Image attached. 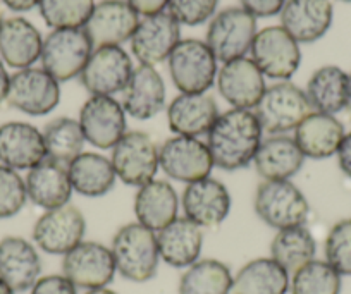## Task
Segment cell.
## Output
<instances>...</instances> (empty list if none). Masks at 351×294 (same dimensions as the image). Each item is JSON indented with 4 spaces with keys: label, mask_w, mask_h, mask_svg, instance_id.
I'll list each match as a JSON object with an SVG mask.
<instances>
[{
    "label": "cell",
    "mask_w": 351,
    "mask_h": 294,
    "mask_svg": "<svg viewBox=\"0 0 351 294\" xmlns=\"http://www.w3.org/2000/svg\"><path fill=\"white\" fill-rule=\"evenodd\" d=\"M110 162L117 179L133 188H141L154 181L158 167V147L150 134L130 131L112 148Z\"/></svg>",
    "instance_id": "cell-11"
},
{
    "label": "cell",
    "mask_w": 351,
    "mask_h": 294,
    "mask_svg": "<svg viewBox=\"0 0 351 294\" xmlns=\"http://www.w3.org/2000/svg\"><path fill=\"white\" fill-rule=\"evenodd\" d=\"M305 155L288 134H271L262 140L253 158L255 171L263 181H286L298 174Z\"/></svg>",
    "instance_id": "cell-26"
},
{
    "label": "cell",
    "mask_w": 351,
    "mask_h": 294,
    "mask_svg": "<svg viewBox=\"0 0 351 294\" xmlns=\"http://www.w3.org/2000/svg\"><path fill=\"white\" fill-rule=\"evenodd\" d=\"M40 14L52 29L83 28L95 9L93 0H42Z\"/></svg>",
    "instance_id": "cell-38"
},
{
    "label": "cell",
    "mask_w": 351,
    "mask_h": 294,
    "mask_svg": "<svg viewBox=\"0 0 351 294\" xmlns=\"http://www.w3.org/2000/svg\"><path fill=\"white\" fill-rule=\"evenodd\" d=\"M42 0H2V4L14 12H26L40 5Z\"/></svg>",
    "instance_id": "cell-46"
},
{
    "label": "cell",
    "mask_w": 351,
    "mask_h": 294,
    "mask_svg": "<svg viewBox=\"0 0 351 294\" xmlns=\"http://www.w3.org/2000/svg\"><path fill=\"white\" fill-rule=\"evenodd\" d=\"M158 167L167 177L190 184L208 177L215 165L200 138L174 134L158 147Z\"/></svg>",
    "instance_id": "cell-8"
},
{
    "label": "cell",
    "mask_w": 351,
    "mask_h": 294,
    "mask_svg": "<svg viewBox=\"0 0 351 294\" xmlns=\"http://www.w3.org/2000/svg\"><path fill=\"white\" fill-rule=\"evenodd\" d=\"M28 201L25 179L18 171L0 164V219H11L25 208Z\"/></svg>",
    "instance_id": "cell-40"
},
{
    "label": "cell",
    "mask_w": 351,
    "mask_h": 294,
    "mask_svg": "<svg viewBox=\"0 0 351 294\" xmlns=\"http://www.w3.org/2000/svg\"><path fill=\"white\" fill-rule=\"evenodd\" d=\"M5 21V18H4V11H2V8H0V26H2V23Z\"/></svg>",
    "instance_id": "cell-51"
},
{
    "label": "cell",
    "mask_w": 351,
    "mask_h": 294,
    "mask_svg": "<svg viewBox=\"0 0 351 294\" xmlns=\"http://www.w3.org/2000/svg\"><path fill=\"white\" fill-rule=\"evenodd\" d=\"M346 130L336 116L312 112L295 130V141L305 158L324 160L337 154Z\"/></svg>",
    "instance_id": "cell-29"
},
{
    "label": "cell",
    "mask_w": 351,
    "mask_h": 294,
    "mask_svg": "<svg viewBox=\"0 0 351 294\" xmlns=\"http://www.w3.org/2000/svg\"><path fill=\"white\" fill-rule=\"evenodd\" d=\"M32 294H77V287L64 273L40 277L32 287Z\"/></svg>",
    "instance_id": "cell-42"
},
{
    "label": "cell",
    "mask_w": 351,
    "mask_h": 294,
    "mask_svg": "<svg viewBox=\"0 0 351 294\" xmlns=\"http://www.w3.org/2000/svg\"><path fill=\"white\" fill-rule=\"evenodd\" d=\"M336 157L341 172H343L348 179H351V131H348V133L344 134Z\"/></svg>",
    "instance_id": "cell-45"
},
{
    "label": "cell",
    "mask_w": 351,
    "mask_h": 294,
    "mask_svg": "<svg viewBox=\"0 0 351 294\" xmlns=\"http://www.w3.org/2000/svg\"><path fill=\"white\" fill-rule=\"evenodd\" d=\"M317 243L305 225L281 229L271 243V258L276 260L289 275L315 258Z\"/></svg>",
    "instance_id": "cell-34"
},
{
    "label": "cell",
    "mask_w": 351,
    "mask_h": 294,
    "mask_svg": "<svg viewBox=\"0 0 351 294\" xmlns=\"http://www.w3.org/2000/svg\"><path fill=\"white\" fill-rule=\"evenodd\" d=\"M43 38L25 18H9L0 26V59L14 69L32 67L42 56Z\"/></svg>",
    "instance_id": "cell-30"
},
{
    "label": "cell",
    "mask_w": 351,
    "mask_h": 294,
    "mask_svg": "<svg viewBox=\"0 0 351 294\" xmlns=\"http://www.w3.org/2000/svg\"><path fill=\"white\" fill-rule=\"evenodd\" d=\"M181 42V25L167 11L140 19L131 38V52L143 66H157L169 59Z\"/></svg>",
    "instance_id": "cell-17"
},
{
    "label": "cell",
    "mask_w": 351,
    "mask_h": 294,
    "mask_svg": "<svg viewBox=\"0 0 351 294\" xmlns=\"http://www.w3.org/2000/svg\"><path fill=\"white\" fill-rule=\"evenodd\" d=\"M123 109L126 116L148 121L165 107V84L154 66L140 64L134 67L126 88L123 90Z\"/></svg>",
    "instance_id": "cell-22"
},
{
    "label": "cell",
    "mask_w": 351,
    "mask_h": 294,
    "mask_svg": "<svg viewBox=\"0 0 351 294\" xmlns=\"http://www.w3.org/2000/svg\"><path fill=\"white\" fill-rule=\"evenodd\" d=\"M180 196L171 182L154 179L138 188L134 196V215L138 224L158 232L178 219Z\"/></svg>",
    "instance_id": "cell-27"
},
{
    "label": "cell",
    "mask_w": 351,
    "mask_h": 294,
    "mask_svg": "<svg viewBox=\"0 0 351 294\" xmlns=\"http://www.w3.org/2000/svg\"><path fill=\"white\" fill-rule=\"evenodd\" d=\"M9 81H11V76H9L8 69H5L4 62L0 59V106L8 100V91H9Z\"/></svg>",
    "instance_id": "cell-47"
},
{
    "label": "cell",
    "mask_w": 351,
    "mask_h": 294,
    "mask_svg": "<svg viewBox=\"0 0 351 294\" xmlns=\"http://www.w3.org/2000/svg\"><path fill=\"white\" fill-rule=\"evenodd\" d=\"M253 208L260 221L276 231L305 225L310 214L306 196L291 179L260 182Z\"/></svg>",
    "instance_id": "cell-3"
},
{
    "label": "cell",
    "mask_w": 351,
    "mask_h": 294,
    "mask_svg": "<svg viewBox=\"0 0 351 294\" xmlns=\"http://www.w3.org/2000/svg\"><path fill=\"white\" fill-rule=\"evenodd\" d=\"M28 200L43 210L67 205L73 195L67 167L53 160H43L36 167L29 169L25 177Z\"/></svg>",
    "instance_id": "cell-28"
},
{
    "label": "cell",
    "mask_w": 351,
    "mask_h": 294,
    "mask_svg": "<svg viewBox=\"0 0 351 294\" xmlns=\"http://www.w3.org/2000/svg\"><path fill=\"white\" fill-rule=\"evenodd\" d=\"M160 260L174 269H188L200 260L204 229L186 217H178L157 232Z\"/></svg>",
    "instance_id": "cell-25"
},
{
    "label": "cell",
    "mask_w": 351,
    "mask_h": 294,
    "mask_svg": "<svg viewBox=\"0 0 351 294\" xmlns=\"http://www.w3.org/2000/svg\"><path fill=\"white\" fill-rule=\"evenodd\" d=\"M241 8L253 18H272L276 14H281L286 0H239Z\"/></svg>",
    "instance_id": "cell-43"
},
{
    "label": "cell",
    "mask_w": 351,
    "mask_h": 294,
    "mask_svg": "<svg viewBox=\"0 0 351 294\" xmlns=\"http://www.w3.org/2000/svg\"><path fill=\"white\" fill-rule=\"evenodd\" d=\"M93 45L83 28L52 29L42 47V69L57 81L80 76L92 56Z\"/></svg>",
    "instance_id": "cell-7"
},
{
    "label": "cell",
    "mask_w": 351,
    "mask_h": 294,
    "mask_svg": "<svg viewBox=\"0 0 351 294\" xmlns=\"http://www.w3.org/2000/svg\"><path fill=\"white\" fill-rule=\"evenodd\" d=\"M219 95L232 109L253 110L263 97L265 76L248 57L226 62L217 73Z\"/></svg>",
    "instance_id": "cell-18"
},
{
    "label": "cell",
    "mask_w": 351,
    "mask_h": 294,
    "mask_svg": "<svg viewBox=\"0 0 351 294\" xmlns=\"http://www.w3.org/2000/svg\"><path fill=\"white\" fill-rule=\"evenodd\" d=\"M341 2H351V0H341Z\"/></svg>",
    "instance_id": "cell-52"
},
{
    "label": "cell",
    "mask_w": 351,
    "mask_h": 294,
    "mask_svg": "<svg viewBox=\"0 0 351 294\" xmlns=\"http://www.w3.org/2000/svg\"><path fill=\"white\" fill-rule=\"evenodd\" d=\"M313 112L336 116L346 107L348 73L337 66H322L310 76L305 90Z\"/></svg>",
    "instance_id": "cell-33"
},
{
    "label": "cell",
    "mask_w": 351,
    "mask_h": 294,
    "mask_svg": "<svg viewBox=\"0 0 351 294\" xmlns=\"http://www.w3.org/2000/svg\"><path fill=\"white\" fill-rule=\"evenodd\" d=\"M262 134L253 110L231 109L217 117L205 143L215 167L231 172L252 164L263 140Z\"/></svg>",
    "instance_id": "cell-1"
},
{
    "label": "cell",
    "mask_w": 351,
    "mask_h": 294,
    "mask_svg": "<svg viewBox=\"0 0 351 294\" xmlns=\"http://www.w3.org/2000/svg\"><path fill=\"white\" fill-rule=\"evenodd\" d=\"M253 112L265 133L286 134L295 131L313 109L305 91L289 81H281L265 90Z\"/></svg>",
    "instance_id": "cell-4"
},
{
    "label": "cell",
    "mask_w": 351,
    "mask_h": 294,
    "mask_svg": "<svg viewBox=\"0 0 351 294\" xmlns=\"http://www.w3.org/2000/svg\"><path fill=\"white\" fill-rule=\"evenodd\" d=\"M12 109L40 117L52 112L60 102V86L56 77L42 67H26L14 73L9 81L8 100Z\"/></svg>",
    "instance_id": "cell-10"
},
{
    "label": "cell",
    "mask_w": 351,
    "mask_h": 294,
    "mask_svg": "<svg viewBox=\"0 0 351 294\" xmlns=\"http://www.w3.org/2000/svg\"><path fill=\"white\" fill-rule=\"evenodd\" d=\"M128 4L138 12V16H154L164 12L169 5V0H126Z\"/></svg>",
    "instance_id": "cell-44"
},
{
    "label": "cell",
    "mask_w": 351,
    "mask_h": 294,
    "mask_svg": "<svg viewBox=\"0 0 351 294\" xmlns=\"http://www.w3.org/2000/svg\"><path fill=\"white\" fill-rule=\"evenodd\" d=\"M281 26L298 43H313L329 32L334 18L330 0H286Z\"/></svg>",
    "instance_id": "cell-24"
},
{
    "label": "cell",
    "mask_w": 351,
    "mask_h": 294,
    "mask_svg": "<svg viewBox=\"0 0 351 294\" xmlns=\"http://www.w3.org/2000/svg\"><path fill=\"white\" fill-rule=\"evenodd\" d=\"M232 273L224 262L204 258L195 262L181 275L180 294H231Z\"/></svg>",
    "instance_id": "cell-35"
},
{
    "label": "cell",
    "mask_w": 351,
    "mask_h": 294,
    "mask_svg": "<svg viewBox=\"0 0 351 294\" xmlns=\"http://www.w3.org/2000/svg\"><path fill=\"white\" fill-rule=\"evenodd\" d=\"M80 126L86 143L99 150H112L128 133L126 112L114 97L92 95L80 110Z\"/></svg>",
    "instance_id": "cell-13"
},
{
    "label": "cell",
    "mask_w": 351,
    "mask_h": 294,
    "mask_svg": "<svg viewBox=\"0 0 351 294\" xmlns=\"http://www.w3.org/2000/svg\"><path fill=\"white\" fill-rule=\"evenodd\" d=\"M231 193L224 182L214 177H205L186 184L181 198L184 217L197 225L215 228L228 219L231 212Z\"/></svg>",
    "instance_id": "cell-19"
},
{
    "label": "cell",
    "mask_w": 351,
    "mask_h": 294,
    "mask_svg": "<svg viewBox=\"0 0 351 294\" xmlns=\"http://www.w3.org/2000/svg\"><path fill=\"white\" fill-rule=\"evenodd\" d=\"M252 60L263 76L288 81L302 64L300 43L282 26H267L256 33L252 43Z\"/></svg>",
    "instance_id": "cell-9"
},
{
    "label": "cell",
    "mask_w": 351,
    "mask_h": 294,
    "mask_svg": "<svg viewBox=\"0 0 351 294\" xmlns=\"http://www.w3.org/2000/svg\"><path fill=\"white\" fill-rule=\"evenodd\" d=\"M0 294H14V291H12L2 279H0Z\"/></svg>",
    "instance_id": "cell-50"
},
{
    "label": "cell",
    "mask_w": 351,
    "mask_h": 294,
    "mask_svg": "<svg viewBox=\"0 0 351 294\" xmlns=\"http://www.w3.org/2000/svg\"><path fill=\"white\" fill-rule=\"evenodd\" d=\"M110 252L116 270L131 282H147L157 273L160 263L157 232L138 222L123 225L116 232Z\"/></svg>",
    "instance_id": "cell-2"
},
{
    "label": "cell",
    "mask_w": 351,
    "mask_h": 294,
    "mask_svg": "<svg viewBox=\"0 0 351 294\" xmlns=\"http://www.w3.org/2000/svg\"><path fill=\"white\" fill-rule=\"evenodd\" d=\"M86 232V221L80 208L67 204L45 210L33 225V241L50 255H66L80 245Z\"/></svg>",
    "instance_id": "cell-12"
},
{
    "label": "cell",
    "mask_w": 351,
    "mask_h": 294,
    "mask_svg": "<svg viewBox=\"0 0 351 294\" xmlns=\"http://www.w3.org/2000/svg\"><path fill=\"white\" fill-rule=\"evenodd\" d=\"M256 19L243 8H228L212 18L205 43L217 62L241 59L256 36Z\"/></svg>",
    "instance_id": "cell-6"
},
{
    "label": "cell",
    "mask_w": 351,
    "mask_h": 294,
    "mask_svg": "<svg viewBox=\"0 0 351 294\" xmlns=\"http://www.w3.org/2000/svg\"><path fill=\"white\" fill-rule=\"evenodd\" d=\"M133 71V60L123 47H99L93 49L80 79L90 95L112 97L126 88Z\"/></svg>",
    "instance_id": "cell-15"
},
{
    "label": "cell",
    "mask_w": 351,
    "mask_h": 294,
    "mask_svg": "<svg viewBox=\"0 0 351 294\" xmlns=\"http://www.w3.org/2000/svg\"><path fill=\"white\" fill-rule=\"evenodd\" d=\"M42 273V260L35 246L19 236L0 239V279L14 293L35 286Z\"/></svg>",
    "instance_id": "cell-23"
},
{
    "label": "cell",
    "mask_w": 351,
    "mask_h": 294,
    "mask_svg": "<svg viewBox=\"0 0 351 294\" xmlns=\"http://www.w3.org/2000/svg\"><path fill=\"white\" fill-rule=\"evenodd\" d=\"M167 62L172 83L181 93H207L217 77V59L202 40H181Z\"/></svg>",
    "instance_id": "cell-5"
},
{
    "label": "cell",
    "mask_w": 351,
    "mask_h": 294,
    "mask_svg": "<svg viewBox=\"0 0 351 294\" xmlns=\"http://www.w3.org/2000/svg\"><path fill=\"white\" fill-rule=\"evenodd\" d=\"M116 272L112 252L102 243L81 241L62 260V273L80 289L107 287Z\"/></svg>",
    "instance_id": "cell-14"
},
{
    "label": "cell",
    "mask_w": 351,
    "mask_h": 294,
    "mask_svg": "<svg viewBox=\"0 0 351 294\" xmlns=\"http://www.w3.org/2000/svg\"><path fill=\"white\" fill-rule=\"evenodd\" d=\"M289 289L291 294H341L343 275L326 260L313 258L293 273Z\"/></svg>",
    "instance_id": "cell-37"
},
{
    "label": "cell",
    "mask_w": 351,
    "mask_h": 294,
    "mask_svg": "<svg viewBox=\"0 0 351 294\" xmlns=\"http://www.w3.org/2000/svg\"><path fill=\"white\" fill-rule=\"evenodd\" d=\"M86 294H117V293H116V291H112V289H107V287H100V289L86 291Z\"/></svg>",
    "instance_id": "cell-49"
},
{
    "label": "cell",
    "mask_w": 351,
    "mask_h": 294,
    "mask_svg": "<svg viewBox=\"0 0 351 294\" xmlns=\"http://www.w3.org/2000/svg\"><path fill=\"white\" fill-rule=\"evenodd\" d=\"M73 191L86 198H100L116 186L117 175L110 158L97 151H83L67 165Z\"/></svg>",
    "instance_id": "cell-31"
},
{
    "label": "cell",
    "mask_w": 351,
    "mask_h": 294,
    "mask_svg": "<svg viewBox=\"0 0 351 294\" xmlns=\"http://www.w3.org/2000/svg\"><path fill=\"white\" fill-rule=\"evenodd\" d=\"M47 160L43 133L29 123L11 121L0 126V164L14 171H29Z\"/></svg>",
    "instance_id": "cell-20"
},
{
    "label": "cell",
    "mask_w": 351,
    "mask_h": 294,
    "mask_svg": "<svg viewBox=\"0 0 351 294\" xmlns=\"http://www.w3.org/2000/svg\"><path fill=\"white\" fill-rule=\"evenodd\" d=\"M344 110L348 112V116L351 117V73L348 74V97H346V107Z\"/></svg>",
    "instance_id": "cell-48"
},
{
    "label": "cell",
    "mask_w": 351,
    "mask_h": 294,
    "mask_svg": "<svg viewBox=\"0 0 351 294\" xmlns=\"http://www.w3.org/2000/svg\"><path fill=\"white\" fill-rule=\"evenodd\" d=\"M219 116L215 98L207 93H181L167 107L169 130L178 136L208 134Z\"/></svg>",
    "instance_id": "cell-21"
},
{
    "label": "cell",
    "mask_w": 351,
    "mask_h": 294,
    "mask_svg": "<svg viewBox=\"0 0 351 294\" xmlns=\"http://www.w3.org/2000/svg\"><path fill=\"white\" fill-rule=\"evenodd\" d=\"M326 262L341 275L351 277V219H343L330 228L324 245Z\"/></svg>",
    "instance_id": "cell-39"
},
{
    "label": "cell",
    "mask_w": 351,
    "mask_h": 294,
    "mask_svg": "<svg viewBox=\"0 0 351 294\" xmlns=\"http://www.w3.org/2000/svg\"><path fill=\"white\" fill-rule=\"evenodd\" d=\"M42 133L49 160L67 167L77 155L83 154L86 140H84L80 121L71 119V117H57L47 124Z\"/></svg>",
    "instance_id": "cell-36"
},
{
    "label": "cell",
    "mask_w": 351,
    "mask_h": 294,
    "mask_svg": "<svg viewBox=\"0 0 351 294\" xmlns=\"http://www.w3.org/2000/svg\"><path fill=\"white\" fill-rule=\"evenodd\" d=\"M289 273L272 258H255L232 277V294H286Z\"/></svg>",
    "instance_id": "cell-32"
},
{
    "label": "cell",
    "mask_w": 351,
    "mask_h": 294,
    "mask_svg": "<svg viewBox=\"0 0 351 294\" xmlns=\"http://www.w3.org/2000/svg\"><path fill=\"white\" fill-rule=\"evenodd\" d=\"M217 5L219 0H169L167 12L180 25L198 26L214 18Z\"/></svg>",
    "instance_id": "cell-41"
},
{
    "label": "cell",
    "mask_w": 351,
    "mask_h": 294,
    "mask_svg": "<svg viewBox=\"0 0 351 294\" xmlns=\"http://www.w3.org/2000/svg\"><path fill=\"white\" fill-rule=\"evenodd\" d=\"M140 23L138 12L126 0H104L95 4L92 16L83 26L93 49L121 47L133 38Z\"/></svg>",
    "instance_id": "cell-16"
}]
</instances>
